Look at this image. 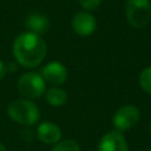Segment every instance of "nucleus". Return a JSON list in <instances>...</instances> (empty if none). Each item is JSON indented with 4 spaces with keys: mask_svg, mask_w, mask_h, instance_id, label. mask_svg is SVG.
I'll use <instances>...</instances> for the list:
<instances>
[{
    "mask_svg": "<svg viewBox=\"0 0 151 151\" xmlns=\"http://www.w3.org/2000/svg\"><path fill=\"white\" fill-rule=\"evenodd\" d=\"M139 84H140L142 88L146 93L151 94V66L144 68L140 72V74H139Z\"/></svg>",
    "mask_w": 151,
    "mask_h": 151,
    "instance_id": "obj_13",
    "label": "nucleus"
},
{
    "mask_svg": "<svg viewBox=\"0 0 151 151\" xmlns=\"http://www.w3.org/2000/svg\"><path fill=\"white\" fill-rule=\"evenodd\" d=\"M41 77L45 83L51 85H61L67 79V70L59 61H51L45 65L41 70Z\"/></svg>",
    "mask_w": 151,
    "mask_h": 151,
    "instance_id": "obj_7",
    "label": "nucleus"
},
{
    "mask_svg": "<svg viewBox=\"0 0 151 151\" xmlns=\"http://www.w3.org/2000/svg\"><path fill=\"white\" fill-rule=\"evenodd\" d=\"M52 151H80L79 144L74 139H65V140H59Z\"/></svg>",
    "mask_w": 151,
    "mask_h": 151,
    "instance_id": "obj_12",
    "label": "nucleus"
},
{
    "mask_svg": "<svg viewBox=\"0 0 151 151\" xmlns=\"http://www.w3.org/2000/svg\"><path fill=\"white\" fill-rule=\"evenodd\" d=\"M98 151H129V146L122 132L113 130L106 132L101 137L98 145Z\"/></svg>",
    "mask_w": 151,
    "mask_h": 151,
    "instance_id": "obj_8",
    "label": "nucleus"
},
{
    "mask_svg": "<svg viewBox=\"0 0 151 151\" xmlns=\"http://www.w3.org/2000/svg\"><path fill=\"white\" fill-rule=\"evenodd\" d=\"M18 90L24 97L37 99L45 93V80L35 72H27L19 78Z\"/></svg>",
    "mask_w": 151,
    "mask_h": 151,
    "instance_id": "obj_4",
    "label": "nucleus"
},
{
    "mask_svg": "<svg viewBox=\"0 0 151 151\" xmlns=\"http://www.w3.org/2000/svg\"><path fill=\"white\" fill-rule=\"evenodd\" d=\"M47 47L41 35L26 31L20 33L13 42V54L19 65L26 68L38 66L46 57Z\"/></svg>",
    "mask_w": 151,
    "mask_h": 151,
    "instance_id": "obj_1",
    "label": "nucleus"
},
{
    "mask_svg": "<svg viewBox=\"0 0 151 151\" xmlns=\"http://www.w3.org/2000/svg\"><path fill=\"white\" fill-rule=\"evenodd\" d=\"M150 133H151V123H150Z\"/></svg>",
    "mask_w": 151,
    "mask_h": 151,
    "instance_id": "obj_17",
    "label": "nucleus"
},
{
    "mask_svg": "<svg viewBox=\"0 0 151 151\" xmlns=\"http://www.w3.org/2000/svg\"><path fill=\"white\" fill-rule=\"evenodd\" d=\"M37 136L40 142L45 144H57L61 138V130L58 125L51 122H42L38 125Z\"/></svg>",
    "mask_w": 151,
    "mask_h": 151,
    "instance_id": "obj_9",
    "label": "nucleus"
},
{
    "mask_svg": "<svg viewBox=\"0 0 151 151\" xmlns=\"http://www.w3.org/2000/svg\"><path fill=\"white\" fill-rule=\"evenodd\" d=\"M126 21L134 28L145 27L151 20L150 0H126L125 2Z\"/></svg>",
    "mask_w": 151,
    "mask_h": 151,
    "instance_id": "obj_3",
    "label": "nucleus"
},
{
    "mask_svg": "<svg viewBox=\"0 0 151 151\" xmlns=\"http://www.w3.org/2000/svg\"><path fill=\"white\" fill-rule=\"evenodd\" d=\"M25 26L29 32L37 33L39 35L45 34L50 28V20L45 14L41 13H31L25 20Z\"/></svg>",
    "mask_w": 151,
    "mask_h": 151,
    "instance_id": "obj_10",
    "label": "nucleus"
},
{
    "mask_svg": "<svg viewBox=\"0 0 151 151\" xmlns=\"http://www.w3.org/2000/svg\"><path fill=\"white\" fill-rule=\"evenodd\" d=\"M6 72H7V66L0 60V80L6 76Z\"/></svg>",
    "mask_w": 151,
    "mask_h": 151,
    "instance_id": "obj_15",
    "label": "nucleus"
},
{
    "mask_svg": "<svg viewBox=\"0 0 151 151\" xmlns=\"http://www.w3.org/2000/svg\"><path fill=\"white\" fill-rule=\"evenodd\" d=\"M71 25L78 35L90 37L97 28V20L88 11H79L73 15Z\"/></svg>",
    "mask_w": 151,
    "mask_h": 151,
    "instance_id": "obj_6",
    "label": "nucleus"
},
{
    "mask_svg": "<svg viewBox=\"0 0 151 151\" xmlns=\"http://www.w3.org/2000/svg\"><path fill=\"white\" fill-rule=\"evenodd\" d=\"M7 113L12 120L24 126H32L40 118V112L37 105L27 99L11 101L7 106Z\"/></svg>",
    "mask_w": 151,
    "mask_h": 151,
    "instance_id": "obj_2",
    "label": "nucleus"
},
{
    "mask_svg": "<svg viewBox=\"0 0 151 151\" xmlns=\"http://www.w3.org/2000/svg\"><path fill=\"white\" fill-rule=\"evenodd\" d=\"M103 0H78V4L85 9V11H93L97 9L101 5Z\"/></svg>",
    "mask_w": 151,
    "mask_h": 151,
    "instance_id": "obj_14",
    "label": "nucleus"
},
{
    "mask_svg": "<svg viewBox=\"0 0 151 151\" xmlns=\"http://www.w3.org/2000/svg\"><path fill=\"white\" fill-rule=\"evenodd\" d=\"M0 151H6V147L4 146V144L0 143Z\"/></svg>",
    "mask_w": 151,
    "mask_h": 151,
    "instance_id": "obj_16",
    "label": "nucleus"
},
{
    "mask_svg": "<svg viewBox=\"0 0 151 151\" xmlns=\"http://www.w3.org/2000/svg\"><path fill=\"white\" fill-rule=\"evenodd\" d=\"M147 151H151V149H149V150H147Z\"/></svg>",
    "mask_w": 151,
    "mask_h": 151,
    "instance_id": "obj_18",
    "label": "nucleus"
},
{
    "mask_svg": "<svg viewBox=\"0 0 151 151\" xmlns=\"http://www.w3.org/2000/svg\"><path fill=\"white\" fill-rule=\"evenodd\" d=\"M46 101L54 107H60L67 101V93L60 87H51L45 92Z\"/></svg>",
    "mask_w": 151,
    "mask_h": 151,
    "instance_id": "obj_11",
    "label": "nucleus"
},
{
    "mask_svg": "<svg viewBox=\"0 0 151 151\" xmlns=\"http://www.w3.org/2000/svg\"><path fill=\"white\" fill-rule=\"evenodd\" d=\"M140 118V113L137 106L134 105H124L119 107L112 118V124L114 129L119 132L126 131L133 127Z\"/></svg>",
    "mask_w": 151,
    "mask_h": 151,
    "instance_id": "obj_5",
    "label": "nucleus"
}]
</instances>
